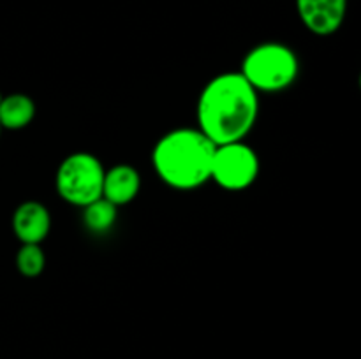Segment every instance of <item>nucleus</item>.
I'll list each match as a JSON object with an SVG mask.
<instances>
[{
  "instance_id": "7",
  "label": "nucleus",
  "mask_w": 361,
  "mask_h": 359,
  "mask_svg": "<svg viewBox=\"0 0 361 359\" xmlns=\"http://www.w3.org/2000/svg\"><path fill=\"white\" fill-rule=\"evenodd\" d=\"M51 231V213L39 201H25L13 213V232L21 245H41Z\"/></svg>"
},
{
  "instance_id": "5",
  "label": "nucleus",
  "mask_w": 361,
  "mask_h": 359,
  "mask_svg": "<svg viewBox=\"0 0 361 359\" xmlns=\"http://www.w3.org/2000/svg\"><path fill=\"white\" fill-rule=\"evenodd\" d=\"M261 162L256 150L245 141L217 144L212 158L210 182L228 192H242L256 183Z\"/></svg>"
},
{
  "instance_id": "12",
  "label": "nucleus",
  "mask_w": 361,
  "mask_h": 359,
  "mask_svg": "<svg viewBox=\"0 0 361 359\" xmlns=\"http://www.w3.org/2000/svg\"><path fill=\"white\" fill-rule=\"evenodd\" d=\"M2 99H4V95H2V94H0V102H2Z\"/></svg>"
},
{
  "instance_id": "13",
  "label": "nucleus",
  "mask_w": 361,
  "mask_h": 359,
  "mask_svg": "<svg viewBox=\"0 0 361 359\" xmlns=\"http://www.w3.org/2000/svg\"><path fill=\"white\" fill-rule=\"evenodd\" d=\"M0 134H2V127H0Z\"/></svg>"
},
{
  "instance_id": "2",
  "label": "nucleus",
  "mask_w": 361,
  "mask_h": 359,
  "mask_svg": "<svg viewBox=\"0 0 361 359\" xmlns=\"http://www.w3.org/2000/svg\"><path fill=\"white\" fill-rule=\"evenodd\" d=\"M215 146L197 127H180L155 143L152 164L169 189L189 192L210 182Z\"/></svg>"
},
{
  "instance_id": "1",
  "label": "nucleus",
  "mask_w": 361,
  "mask_h": 359,
  "mask_svg": "<svg viewBox=\"0 0 361 359\" xmlns=\"http://www.w3.org/2000/svg\"><path fill=\"white\" fill-rule=\"evenodd\" d=\"M197 129L214 144L245 141L259 116V94L240 73L217 74L201 90Z\"/></svg>"
},
{
  "instance_id": "3",
  "label": "nucleus",
  "mask_w": 361,
  "mask_h": 359,
  "mask_svg": "<svg viewBox=\"0 0 361 359\" xmlns=\"http://www.w3.org/2000/svg\"><path fill=\"white\" fill-rule=\"evenodd\" d=\"M238 73L257 94H279L296 83L300 60L288 44L277 41L261 42L245 53Z\"/></svg>"
},
{
  "instance_id": "6",
  "label": "nucleus",
  "mask_w": 361,
  "mask_h": 359,
  "mask_svg": "<svg viewBox=\"0 0 361 359\" xmlns=\"http://www.w3.org/2000/svg\"><path fill=\"white\" fill-rule=\"evenodd\" d=\"M296 11L307 30L328 37L344 25L348 0H296Z\"/></svg>"
},
{
  "instance_id": "11",
  "label": "nucleus",
  "mask_w": 361,
  "mask_h": 359,
  "mask_svg": "<svg viewBox=\"0 0 361 359\" xmlns=\"http://www.w3.org/2000/svg\"><path fill=\"white\" fill-rule=\"evenodd\" d=\"M16 267L21 277L37 278L46 267V253L41 245H21L16 253Z\"/></svg>"
},
{
  "instance_id": "10",
  "label": "nucleus",
  "mask_w": 361,
  "mask_h": 359,
  "mask_svg": "<svg viewBox=\"0 0 361 359\" xmlns=\"http://www.w3.org/2000/svg\"><path fill=\"white\" fill-rule=\"evenodd\" d=\"M81 210H83V225L92 234L109 232L115 225L116 217H118V208L106 201L104 197L94 201Z\"/></svg>"
},
{
  "instance_id": "4",
  "label": "nucleus",
  "mask_w": 361,
  "mask_h": 359,
  "mask_svg": "<svg viewBox=\"0 0 361 359\" xmlns=\"http://www.w3.org/2000/svg\"><path fill=\"white\" fill-rule=\"evenodd\" d=\"M104 172L106 168L94 153L74 151L56 169V194L71 206H88L102 197Z\"/></svg>"
},
{
  "instance_id": "9",
  "label": "nucleus",
  "mask_w": 361,
  "mask_h": 359,
  "mask_svg": "<svg viewBox=\"0 0 361 359\" xmlns=\"http://www.w3.org/2000/svg\"><path fill=\"white\" fill-rule=\"evenodd\" d=\"M35 113H37V106L30 95H4L0 102V127L2 130H21L34 122Z\"/></svg>"
},
{
  "instance_id": "8",
  "label": "nucleus",
  "mask_w": 361,
  "mask_h": 359,
  "mask_svg": "<svg viewBox=\"0 0 361 359\" xmlns=\"http://www.w3.org/2000/svg\"><path fill=\"white\" fill-rule=\"evenodd\" d=\"M141 190V175L134 165L130 164H115L104 172V183H102V197L122 208L133 203Z\"/></svg>"
}]
</instances>
